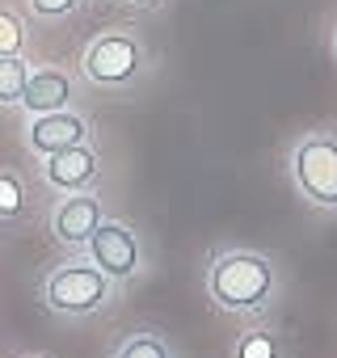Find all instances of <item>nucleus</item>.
<instances>
[{
  "label": "nucleus",
  "instance_id": "nucleus-1",
  "mask_svg": "<svg viewBox=\"0 0 337 358\" xmlns=\"http://www.w3.org/2000/svg\"><path fill=\"white\" fill-rule=\"evenodd\" d=\"M270 282H274L270 262L257 253H224L211 266V295L232 312L257 308L270 295Z\"/></svg>",
  "mask_w": 337,
  "mask_h": 358
},
{
  "label": "nucleus",
  "instance_id": "nucleus-2",
  "mask_svg": "<svg viewBox=\"0 0 337 358\" xmlns=\"http://www.w3.org/2000/svg\"><path fill=\"white\" fill-rule=\"evenodd\" d=\"M291 173H295V186L312 203L337 207V139H329V135L303 139L291 156Z\"/></svg>",
  "mask_w": 337,
  "mask_h": 358
},
{
  "label": "nucleus",
  "instance_id": "nucleus-3",
  "mask_svg": "<svg viewBox=\"0 0 337 358\" xmlns=\"http://www.w3.org/2000/svg\"><path fill=\"white\" fill-rule=\"evenodd\" d=\"M47 303L64 316H85V312H97L110 295V278L97 270V266H59L47 287H43Z\"/></svg>",
  "mask_w": 337,
  "mask_h": 358
},
{
  "label": "nucleus",
  "instance_id": "nucleus-4",
  "mask_svg": "<svg viewBox=\"0 0 337 358\" xmlns=\"http://www.w3.org/2000/svg\"><path fill=\"white\" fill-rule=\"evenodd\" d=\"M85 72L97 85H127L139 72V47L127 34H101L85 51Z\"/></svg>",
  "mask_w": 337,
  "mask_h": 358
},
{
  "label": "nucleus",
  "instance_id": "nucleus-5",
  "mask_svg": "<svg viewBox=\"0 0 337 358\" xmlns=\"http://www.w3.org/2000/svg\"><path fill=\"white\" fill-rule=\"evenodd\" d=\"M85 245H89L93 266H97L106 278H131V274L139 270V245H135V232L122 228V224H106V220H101Z\"/></svg>",
  "mask_w": 337,
  "mask_h": 358
},
{
  "label": "nucleus",
  "instance_id": "nucleus-6",
  "mask_svg": "<svg viewBox=\"0 0 337 358\" xmlns=\"http://www.w3.org/2000/svg\"><path fill=\"white\" fill-rule=\"evenodd\" d=\"M89 139V127L85 118L68 114V110H51V114H34L30 122V148L38 156H51V152H64V148H76Z\"/></svg>",
  "mask_w": 337,
  "mask_h": 358
},
{
  "label": "nucleus",
  "instance_id": "nucleus-7",
  "mask_svg": "<svg viewBox=\"0 0 337 358\" xmlns=\"http://www.w3.org/2000/svg\"><path fill=\"white\" fill-rule=\"evenodd\" d=\"M43 173H47V182H51L55 190L76 194V190H89V186H93V177H97V156H93V148L76 143V148L51 152L47 164H43Z\"/></svg>",
  "mask_w": 337,
  "mask_h": 358
},
{
  "label": "nucleus",
  "instance_id": "nucleus-8",
  "mask_svg": "<svg viewBox=\"0 0 337 358\" xmlns=\"http://www.w3.org/2000/svg\"><path fill=\"white\" fill-rule=\"evenodd\" d=\"M101 224V203L85 190H76L72 199H64L51 215V232L64 241V245H85L93 236V228Z\"/></svg>",
  "mask_w": 337,
  "mask_h": 358
},
{
  "label": "nucleus",
  "instance_id": "nucleus-9",
  "mask_svg": "<svg viewBox=\"0 0 337 358\" xmlns=\"http://www.w3.org/2000/svg\"><path fill=\"white\" fill-rule=\"evenodd\" d=\"M72 101V80L55 68H43V72H30L26 76V89H22V106L30 114H51V110H68Z\"/></svg>",
  "mask_w": 337,
  "mask_h": 358
},
{
  "label": "nucleus",
  "instance_id": "nucleus-10",
  "mask_svg": "<svg viewBox=\"0 0 337 358\" xmlns=\"http://www.w3.org/2000/svg\"><path fill=\"white\" fill-rule=\"evenodd\" d=\"M26 76H30V64H26L22 55H0V106L22 101Z\"/></svg>",
  "mask_w": 337,
  "mask_h": 358
},
{
  "label": "nucleus",
  "instance_id": "nucleus-11",
  "mask_svg": "<svg viewBox=\"0 0 337 358\" xmlns=\"http://www.w3.org/2000/svg\"><path fill=\"white\" fill-rule=\"evenodd\" d=\"M26 211V186H22V177L9 173V169H0V220H13Z\"/></svg>",
  "mask_w": 337,
  "mask_h": 358
},
{
  "label": "nucleus",
  "instance_id": "nucleus-12",
  "mask_svg": "<svg viewBox=\"0 0 337 358\" xmlns=\"http://www.w3.org/2000/svg\"><path fill=\"white\" fill-rule=\"evenodd\" d=\"M118 358H173V354H168V345H164L160 337H152V333H135L131 341H122Z\"/></svg>",
  "mask_w": 337,
  "mask_h": 358
},
{
  "label": "nucleus",
  "instance_id": "nucleus-13",
  "mask_svg": "<svg viewBox=\"0 0 337 358\" xmlns=\"http://www.w3.org/2000/svg\"><path fill=\"white\" fill-rule=\"evenodd\" d=\"M22 43H26V30L17 22V13L0 5V55H22Z\"/></svg>",
  "mask_w": 337,
  "mask_h": 358
},
{
  "label": "nucleus",
  "instance_id": "nucleus-14",
  "mask_svg": "<svg viewBox=\"0 0 337 358\" xmlns=\"http://www.w3.org/2000/svg\"><path fill=\"white\" fill-rule=\"evenodd\" d=\"M236 358H278V354H274V341L266 333H249V337H241Z\"/></svg>",
  "mask_w": 337,
  "mask_h": 358
},
{
  "label": "nucleus",
  "instance_id": "nucleus-15",
  "mask_svg": "<svg viewBox=\"0 0 337 358\" xmlns=\"http://www.w3.org/2000/svg\"><path fill=\"white\" fill-rule=\"evenodd\" d=\"M30 5H34L38 17H64V13H72L80 5V0H30Z\"/></svg>",
  "mask_w": 337,
  "mask_h": 358
},
{
  "label": "nucleus",
  "instance_id": "nucleus-16",
  "mask_svg": "<svg viewBox=\"0 0 337 358\" xmlns=\"http://www.w3.org/2000/svg\"><path fill=\"white\" fill-rule=\"evenodd\" d=\"M135 5H148V0H135Z\"/></svg>",
  "mask_w": 337,
  "mask_h": 358
}]
</instances>
